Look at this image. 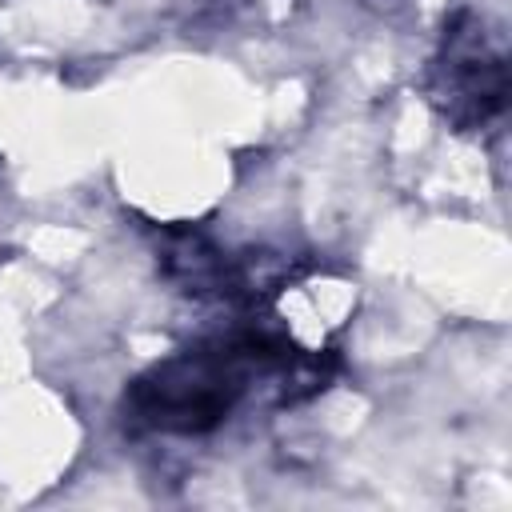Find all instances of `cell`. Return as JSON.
<instances>
[{"instance_id": "obj_1", "label": "cell", "mask_w": 512, "mask_h": 512, "mask_svg": "<svg viewBox=\"0 0 512 512\" xmlns=\"http://www.w3.org/2000/svg\"><path fill=\"white\" fill-rule=\"evenodd\" d=\"M308 360L292 356L288 344L272 336H236L208 348H188L164 364H156L132 388V420L156 432H204L248 396L252 384H284L308 380L312 388L320 376H304Z\"/></svg>"}, {"instance_id": "obj_2", "label": "cell", "mask_w": 512, "mask_h": 512, "mask_svg": "<svg viewBox=\"0 0 512 512\" xmlns=\"http://www.w3.org/2000/svg\"><path fill=\"white\" fill-rule=\"evenodd\" d=\"M440 72H444L440 100L456 120L472 124V120H484L488 112L500 108V100H504V64H500L496 52H488L484 32H480L476 20H472L468 32H452Z\"/></svg>"}]
</instances>
